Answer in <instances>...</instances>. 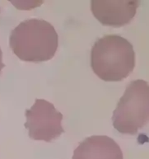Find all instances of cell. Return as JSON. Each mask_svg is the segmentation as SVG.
Returning a JSON list of instances; mask_svg holds the SVG:
<instances>
[{
	"label": "cell",
	"mask_w": 149,
	"mask_h": 159,
	"mask_svg": "<svg viewBox=\"0 0 149 159\" xmlns=\"http://www.w3.org/2000/svg\"><path fill=\"white\" fill-rule=\"evenodd\" d=\"M9 45L20 60L40 63L55 56L59 46V36L50 22L31 18L21 21L12 30Z\"/></svg>",
	"instance_id": "1"
},
{
	"label": "cell",
	"mask_w": 149,
	"mask_h": 159,
	"mask_svg": "<svg viewBox=\"0 0 149 159\" xmlns=\"http://www.w3.org/2000/svg\"><path fill=\"white\" fill-rule=\"evenodd\" d=\"M91 67L105 82L126 79L135 67L133 46L119 35H106L95 42L91 51Z\"/></svg>",
	"instance_id": "2"
},
{
	"label": "cell",
	"mask_w": 149,
	"mask_h": 159,
	"mask_svg": "<svg viewBox=\"0 0 149 159\" xmlns=\"http://www.w3.org/2000/svg\"><path fill=\"white\" fill-rule=\"evenodd\" d=\"M149 119V86L142 79L132 81L113 112L114 128L120 134L134 135Z\"/></svg>",
	"instance_id": "3"
},
{
	"label": "cell",
	"mask_w": 149,
	"mask_h": 159,
	"mask_svg": "<svg viewBox=\"0 0 149 159\" xmlns=\"http://www.w3.org/2000/svg\"><path fill=\"white\" fill-rule=\"evenodd\" d=\"M25 115V127L32 139L51 142L64 133L62 126L63 115L46 100L36 99L33 106L26 110Z\"/></svg>",
	"instance_id": "4"
},
{
	"label": "cell",
	"mask_w": 149,
	"mask_h": 159,
	"mask_svg": "<svg viewBox=\"0 0 149 159\" xmlns=\"http://www.w3.org/2000/svg\"><path fill=\"white\" fill-rule=\"evenodd\" d=\"M139 5L138 0H92L91 10L102 25L120 27L132 21Z\"/></svg>",
	"instance_id": "5"
},
{
	"label": "cell",
	"mask_w": 149,
	"mask_h": 159,
	"mask_svg": "<svg viewBox=\"0 0 149 159\" xmlns=\"http://www.w3.org/2000/svg\"><path fill=\"white\" fill-rule=\"evenodd\" d=\"M73 159H124L117 143L106 135L85 139L74 150Z\"/></svg>",
	"instance_id": "6"
},
{
	"label": "cell",
	"mask_w": 149,
	"mask_h": 159,
	"mask_svg": "<svg viewBox=\"0 0 149 159\" xmlns=\"http://www.w3.org/2000/svg\"><path fill=\"white\" fill-rule=\"evenodd\" d=\"M5 67V64H3L2 62V52L1 48H0V74H1V72H2V69Z\"/></svg>",
	"instance_id": "7"
}]
</instances>
